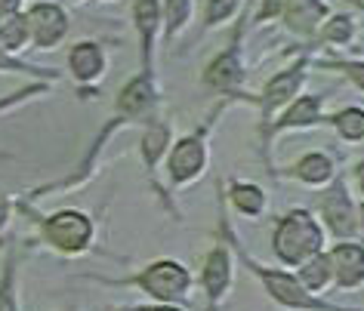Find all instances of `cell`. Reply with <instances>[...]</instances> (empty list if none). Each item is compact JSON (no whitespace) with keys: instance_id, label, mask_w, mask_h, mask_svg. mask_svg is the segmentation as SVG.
Here are the masks:
<instances>
[{"instance_id":"d6a6232c","label":"cell","mask_w":364,"mask_h":311,"mask_svg":"<svg viewBox=\"0 0 364 311\" xmlns=\"http://www.w3.org/2000/svg\"><path fill=\"white\" fill-rule=\"evenodd\" d=\"M154 311H176V308H154Z\"/></svg>"},{"instance_id":"7c38bea8","label":"cell","mask_w":364,"mask_h":311,"mask_svg":"<svg viewBox=\"0 0 364 311\" xmlns=\"http://www.w3.org/2000/svg\"><path fill=\"white\" fill-rule=\"evenodd\" d=\"M333 278V268H331V256H312L306 265H303V271H299V283L309 290V293H315V290H321L327 280Z\"/></svg>"},{"instance_id":"9c48e42d","label":"cell","mask_w":364,"mask_h":311,"mask_svg":"<svg viewBox=\"0 0 364 311\" xmlns=\"http://www.w3.org/2000/svg\"><path fill=\"white\" fill-rule=\"evenodd\" d=\"M324 16L321 0H287V22L296 31H312Z\"/></svg>"},{"instance_id":"4dcf8cb0","label":"cell","mask_w":364,"mask_h":311,"mask_svg":"<svg viewBox=\"0 0 364 311\" xmlns=\"http://www.w3.org/2000/svg\"><path fill=\"white\" fill-rule=\"evenodd\" d=\"M358 185H361V191H364V160L358 163Z\"/></svg>"},{"instance_id":"d4e9b609","label":"cell","mask_w":364,"mask_h":311,"mask_svg":"<svg viewBox=\"0 0 364 311\" xmlns=\"http://www.w3.org/2000/svg\"><path fill=\"white\" fill-rule=\"evenodd\" d=\"M235 6H238V0H213L210 4V10H207V19L210 22H220V19H225Z\"/></svg>"},{"instance_id":"5bb4252c","label":"cell","mask_w":364,"mask_h":311,"mask_svg":"<svg viewBox=\"0 0 364 311\" xmlns=\"http://www.w3.org/2000/svg\"><path fill=\"white\" fill-rule=\"evenodd\" d=\"M299 179L309 182V185H321V182L331 179V160L324 158V154H306L303 160H299Z\"/></svg>"},{"instance_id":"1f68e13d","label":"cell","mask_w":364,"mask_h":311,"mask_svg":"<svg viewBox=\"0 0 364 311\" xmlns=\"http://www.w3.org/2000/svg\"><path fill=\"white\" fill-rule=\"evenodd\" d=\"M4 219H6V204L0 200V222H4Z\"/></svg>"},{"instance_id":"8992f818","label":"cell","mask_w":364,"mask_h":311,"mask_svg":"<svg viewBox=\"0 0 364 311\" xmlns=\"http://www.w3.org/2000/svg\"><path fill=\"white\" fill-rule=\"evenodd\" d=\"M321 209H324V219L331 225L333 234L340 237H349L355 231V219H352V200L346 195V188L336 182V185L327 191L324 200H321Z\"/></svg>"},{"instance_id":"2e32d148","label":"cell","mask_w":364,"mask_h":311,"mask_svg":"<svg viewBox=\"0 0 364 311\" xmlns=\"http://www.w3.org/2000/svg\"><path fill=\"white\" fill-rule=\"evenodd\" d=\"M296 84H299V71H287V75L275 77V80L269 84V89H266V105L272 108V105L284 102V99L296 89Z\"/></svg>"},{"instance_id":"277c9868","label":"cell","mask_w":364,"mask_h":311,"mask_svg":"<svg viewBox=\"0 0 364 311\" xmlns=\"http://www.w3.org/2000/svg\"><path fill=\"white\" fill-rule=\"evenodd\" d=\"M139 283L158 299H176L188 290V271L179 262H158L142 274Z\"/></svg>"},{"instance_id":"603a6c76","label":"cell","mask_w":364,"mask_h":311,"mask_svg":"<svg viewBox=\"0 0 364 311\" xmlns=\"http://www.w3.org/2000/svg\"><path fill=\"white\" fill-rule=\"evenodd\" d=\"M164 142H167V130H164V126H154V133L145 136V158H149V160L158 158L161 148H164Z\"/></svg>"},{"instance_id":"4316f807","label":"cell","mask_w":364,"mask_h":311,"mask_svg":"<svg viewBox=\"0 0 364 311\" xmlns=\"http://www.w3.org/2000/svg\"><path fill=\"white\" fill-rule=\"evenodd\" d=\"M281 6H284V0H266V6H262V13H259V16H262V19H269V16H272V13H278Z\"/></svg>"},{"instance_id":"e575fe53","label":"cell","mask_w":364,"mask_h":311,"mask_svg":"<svg viewBox=\"0 0 364 311\" xmlns=\"http://www.w3.org/2000/svg\"><path fill=\"white\" fill-rule=\"evenodd\" d=\"M355 4H358V6H364V0H355Z\"/></svg>"},{"instance_id":"6da1fadb","label":"cell","mask_w":364,"mask_h":311,"mask_svg":"<svg viewBox=\"0 0 364 311\" xmlns=\"http://www.w3.org/2000/svg\"><path fill=\"white\" fill-rule=\"evenodd\" d=\"M321 250V228L315 225V219L294 209L281 219L278 231H275V256L284 265H299L309 256H315Z\"/></svg>"},{"instance_id":"4fadbf2b","label":"cell","mask_w":364,"mask_h":311,"mask_svg":"<svg viewBox=\"0 0 364 311\" xmlns=\"http://www.w3.org/2000/svg\"><path fill=\"white\" fill-rule=\"evenodd\" d=\"M238 77H241V68H238V59H235L232 53H229V56H220L210 65V71H207V84L216 87V89L232 87Z\"/></svg>"},{"instance_id":"484cf974","label":"cell","mask_w":364,"mask_h":311,"mask_svg":"<svg viewBox=\"0 0 364 311\" xmlns=\"http://www.w3.org/2000/svg\"><path fill=\"white\" fill-rule=\"evenodd\" d=\"M349 75L355 77V84L364 89V62H355V65H349Z\"/></svg>"},{"instance_id":"ffe728a7","label":"cell","mask_w":364,"mask_h":311,"mask_svg":"<svg viewBox=\"0 0 364 311\" xmlns=\"http://www.w3.org/2000/svg\"><path fill=\"white\" fill-rule=\"evenodd\" d=\"M318 117V99H299V105L290 108L284 124H312Z\"/></svg>"},{"instance_id":"f1b7e54d","label":"cell","mask_w":364,"mask_h":311,"mask_svg":"<svg viewBox=\"0 0 364 311\" xmlns=\"http://www.w3.org/2000/svg\"><path fill=\"white\" fill-rule=\"evenodd\" d=\"M0 311H13V299H10V293H0Z\"/></svg>"},{"instance_id":"9a60e30c","label":"cell","mask_w":364,"mask_h":311,"mask_svg":"<svg viewBox=\"0 0 364 311\" xmlns=\"http://www.w3.org/2000/svg\"><path fill=\"white\" fill-rule=\"evenodd\" d=\"M232 200L238 204L241 213H247V216H257V213H262V207H266V197H262V191L257 185H235Z\"/></svg>"},{"instance_id":"ba28073f","label":"cell","mask_w":364,"mask_h":311,"mask_svg":"<svg viewBox=\"0 0 364 311\" xmlns=\"http://www.w3.org/2000/svg\"><path fill=\"white\" fill-rule=\"evenodd\" d=\"M201 167H204V145L198 142V139L179 142L176 151H173V158H170L173 179H176V182H188Z\"/></svg>"},{"instance_id":"d6986e66","label":"cell","mask_w":364,"mask_h":311,"mask_svg":"<svg viewBox=\"0 0 364 311\" xmlns=\"http://www.w3.org/2000/svg\"><path fill=\"white\" fill-rule=\"evenodd\" d=\"M25 34H28V19L16 16V19L4 22V28H0V43H4V47H10V50H16V47H22V43H25Z\"/></svg>"},{"instance_id":"cb8c5ba5","label":"cell","mask_w":364,"mask_h":311,"mask_svg":"<svg viewBox=\"0 0 364 311\" xmlns=\"http://www.w3.org/2000/svg\"><path fill=\"white\" fill-rule=\"evenodd\" d=\"M167 16H170V31H176V25H182L188 16V0H170Z\"/></svg>"},{"instance_id":"83f0119b","label":"cell","mask_w":364,"mask_h":311,"mask_svg":"<svg viewBox=\"0 0 364 311\" xmlns=\"http://www.w3.org/2000/svg\"><path fill=\"white\" fill-rule=\"evenodd\" d=\"M16 6H19V0H0V19H4V16H10Z\"/></svg>"},{"instance_id":"30bf717a","label":"cell","mask_w":364,"mask_h":311,"mask_svg":"<svg viewBox=\"0 0 364 311\" xmlns=\"http://www.w3.org/2000/svg\"><path fill=\"white\" fill-rule=\"evenodd\" d=\"M229 253L225 250H213L210 259H207L204 265V287L207 293H210V299H220L225 283H229Z\"/></svg>"},{"instance_id":"44dd1931","label":"cell","mask_w":364,"mask_h":311,"mask_svg":"<svg viewBox=\"0 0 364 311\" xmlns=\"http://www.w3.org/2000/svg\"><path fill=\"white\" fill-rule=\"evenodd\" d=\"M136 19H139V28L145 34H151L154 22H158V4H154V0H139V4H136Z\"/></svg>"},{"instance_id":"ac0fdd59","label":"cell","mask_w":364,"mask_h":311,"mask_svg":"<svg viewBox=\"0 0 364 311\" xmlns=\"http://www.w3.org/2000/svg\"><path fill=\"white\" fill-rule=\"evenodd\" d=\"M149 99H151L149 80H133V84L124 89V96H121V108H127V111H139Z\"/></svg>"},{"instance_id":"836d02e7","label":"cell","mask_w":364,"mask_h":311,"mask_svg":"<svg viewBox=\"0 0 364 311\" xmlns=\"http://www.w3.org/2000/svg\"><path fill=\"white\" fill-rule=\"evenodd\" d=\"M361 225H364V207H361Z\"/></svg>"},{"instance_id":"3957f363","label":"cell","mask_w":364,"mask_h":311,"mask_svg":"<svg viewBox=\"0 0 364 311\" xmlns=\"http://www.w3.org/2000/svg\"><path fill=\"white\" fill-rule=\"evenodd\" d=\"M90 231H93V228H90V219L80 216V213H59L47 222V237L65 253L84 250L87 241H90Z\"/></svg>"},{"instance_id":"7a4b0ae2","label":"cell","mask_w":364,"mask_h":311,"mask_svg":"<svg viewBox=\"0 0 364 311\" xmlns=\"http://www.w3.org/2000/svg\"><path fill=\"white\" fill-rule=\"evenodd\" d=\"M247 268H253L262 278V283H266L269 296L281 302L284 308H303V311H336V308H327L324 302H318L312 293H309L303 283H299V278H290V274H281V271H269V268H259L257 262L247 259Z\"/></svg>"},{"instance_id":"7402d4cb","label":"cell","mask_w":364,"mask_h":311,"mask_svg":"<svg viewBox=\"0 0 364 311\" xmlns=\"http://www.w3.org/2000/svg\"><path fill=\"white\" fill-rule=\"evenodd\" d=\"M324 38L327 40H333V43H346L352 38V22L349 19H343V16H336V19L324 28Z\"/></svg>"},{"instance_id":"8fae6325","label":"cell","mask_w":364,"mask_h":311,"mask_svg":"<svg viewBox=\"0 0 364 311\" xmlns=\"http://www.w3.org/2000/svg\"><path fill=\"white\" fill-rule=\"evenodd\" d=\"M71 68H75L77 80H93L102 71V53L96 43H80L71 50Z\"/></svg>"},{"instance_id":"f546056e","label":"cell","mask_w":364,"mask_h":311,"mask_svg":"<svg viewBox=\"0 0 364 311\" xmlns=\"http://www.w3.org/2000/svg\"><path fill=\"white\" fill-rule=\"evenodd\" d=\"M0 68H19V65H16V62H10V59H6V53L0 50Z\"/></svg>"},{"instance_id":"e0dca14e","label":"cell","mask_w":364,"mask_h":311,"mask_svg":"<svg viewBox=\"0 0 364 311\" xmlns=\"http://www.w3.org/2000/svg\"><path fill=\"white\" fill-rule=\"evenodd\" d=\"M336 126L346 139H361L364 136V111L361 108H346V111L336 114Z\"/></svg>"},{"instance_id":"52a82bcc","label":"cell","mask_w":364,"mask_h":311,"mask_svg":"<svg viewBox=\"0 0 364 311\" xmlns=\"http://www.w3.org/2000/svg\"><path fill=\"white\" fill-rule=\"evenodd\" d=\"M28 28L41 47H50L65 34V16L59 6H34L28 16Z\"/></svg>"},{"instance_id":"5b68a950","label":"cell","mask_w":364,"mask_h":311,"mask_svg":"<svg viewBox=\"0 0 364 311\" xmlns=\"http://www.w3.org/2000/svg\"><path fill=\"white\" fill-rule=\"evenodd\" d=\"M333 278L343 290H352L364 283V246L358 244H340L331 256Z\"/></svg>"}]
</instances>
